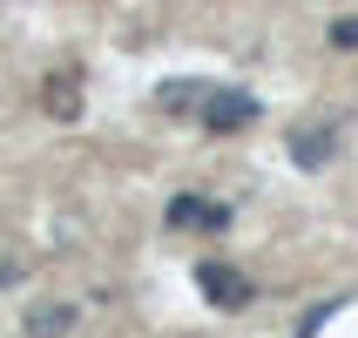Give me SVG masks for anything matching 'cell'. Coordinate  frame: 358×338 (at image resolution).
<instances>
[{"label":"cell","mask_w":358,"mask_h":338,"mask_svg":"<svg viewBox=\"0 0 358 338\" xmlns=\"http://www.w3.org/2000/svg\"><path fill=\"white\" fill-rule=\"evenodd\" d=\"M75 108H81L75 81H68V75H55V81H48V115H61V122H68V115H75Z\"/></svg>","instance_id":"obj_7"},{"label":"cell","mask_w":358,"mask_h":338,"mask_svg":"<svg viewBox=\"0 0 358 338\" xmlns=\"http://www.w3.org/2000/svg\"><path fill=\"white\" fill-rule=\"evenodd\" d=\"M196 122L210 129V136H237V129L257 122V101H250V88H210L203 108H196Z\"/></svg>","instance_id":"obj_1"},{"label":"cell","mask_w":358,"mask_h":338,"mask_svg":"<svg viewBox=\"0 0 358 338\" xmlns=\"http://www.w3.org/2000/svg\"><path fill=\"white\" fill-rule=\"evenodd\" d=\"M345 304H352V298H331V304H318V311H311V318L298 325V338H318L324 325H331V318H338V311H345Z\"/></svg>","instance_id":"obj_8"},{"label":"cell","mask_w":358,"mask_h":338,"mask_svg":"<svg viewBox=\"0 0 358 338\" xmlns=\"http://www.w3.org/2000/svg\"><path fill=\"white\" fill-rule=\"evenodd\" d=\"M331 48H358V20H331Z\"/></svg>","instance_id":"obj_9"},{"label":"cell","mask_w":358,"mask_h":338,"mask_svg":"<svg viewBox=\"0 0 358 338\" xmlns=\"http://www.w3.org/2000/svg\"><path fill=\"white\" fill-rule=\"evenodd\" d=\"M196 291L217 304V311H243V304H250V278H243L237 264H223V258L196 264Z\"/></svg>","instance_id":"obj_2"},{"label":"cell","mask_w":358,"mask_h":338,"mask_svg":"<svg viewBox=\"0 0 358 338\" xmlns=\"http://www.w3.org/2000/svg\"><path fill=\"white\" fill-rule=\"evenodd\" d=\"M169 230H230V203H210V197H169Z\"/></svg>","instance_id":"obj_3"},{"label":"cell","mask_w":358,"mask_h":338,"mask_svg":"<svg viewBox=\"0 0 358 338\" xmlns=\"http://www.w3.org/2000/svg\"><path fill=\"white\" fill-rule=\"evenodd\" d=\"M203 95H210V88H203V81H162V108H203Z\"/></svg>","instance_id":"obj_6"},{"label":"cell","mask_w":358,"mask_h":338,"mask_svg":"<svg viewBox=\"0 0 358 338\" xmlns=\"http://www.w3.org/2000/svg\"><path fill=\"white\" fill-rule=\"evenodd\" d=\"M331 156H338V129H298L291 136V162L298 169H324Z\"/></svg>","instance_id":"obj_4"},{"label":"cell","mask_w":358,"mask_h":338,"mask_svg":"<svg viewBox=\"0 0 358 338\" xmlns=\"http://www.w3.org/2000/svg\"><path fill=\"white\" fill-rule=\"evenodd\" d=\"M20 332H27V338H68V332H75V304H61V298L34 304V311L20 318Z\"/></svg>","instance_id":"obj_5"}]
</instances>
